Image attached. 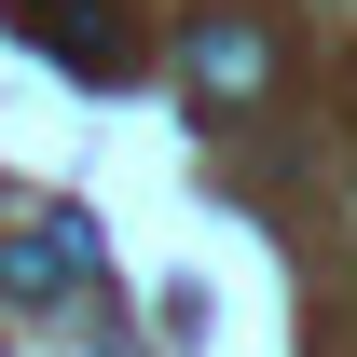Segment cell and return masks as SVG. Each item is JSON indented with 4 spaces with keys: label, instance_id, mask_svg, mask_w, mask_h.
Here are the masks:
<instances>
[{
    "label": "cell",
    "instance_id": "1",
    "mask_svg": "<svg viewBox=\"0 0 357 357\" xmlns=\"http://www.w3.org/2000/svg\"><path fill=\"white\" fill-rule=\"evenodd\" d=\"M83 275H96V234L69 220V206H42V220L0 234V303H69Z\"/></svg>",
    "mask_w": 357,
    "mask_h": 357
},
{
    "label": "cell",
    "instance_id": "2",
    "mask_svg": "<svg viewBox=\"0 0 357 357\" xmlns=\"http://www.w3.org/2000/svg\"><path fill=\"white\" fill-rule=\"evenodd\" d=\"M28 42H42L69 83H124L137 69V28L110 14V0H28Z\"/></svg>",
    "mask_w": 357,
    "mask_h": 357
},
{
    "label": "cell",
    "instance_id": "3",
    "mask_svg": "<svg viewBox=\"0 0 357 357\" xmlns=\"http://www.w3.org/2000/svg\"><path fill=\"white\" fill-rule=\"evenodd\" d=\"M261 28H192V83H220V96H261Z\"/></svg>",
    "mask_w": 357,
    "mask_h": 357
}]
</instances>
